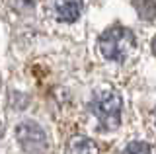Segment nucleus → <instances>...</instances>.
<instances>
[{"label":"nucleus","instance_id":"6","mask_svg":"<svg viewBox=\"0 0 156 154\" xmlns=\"http://www.w3.org/2000/svg\"><path fill=\"white\" fill-rule=\"evenodd\" d=\"M133 6L140 20L154 22L156 20V4L154 0H133Z\"/></svg>","mask_w":156,"mask_h":154},{"label":"nucleus","instance_id":"7","mask_svg":"<svg viewBox=\"0 0 156 154\" xmlns=\"http://www.w3.org/2000/svg\"><path fill=\"white\" fill-rule=\"evenodd\" d=\"M127 154H152V148H150L148 142H140L135 141L127 146Z\"/></svg>","mask_w":156,"mask_h":154},{"label":"nucleus","instance_id":"2","mask_svg":"<svg viewBox=\"0 0 156 154\" xmlns=\"http://www.w3.org/2000/svg\"><path fill=\"white\" fill-rule=\"evenodd\" d=\"M90 109L96 115L101 129L113 131V129L119 127V123H121V98L115 92L105 90V92L96 94L92 103H90Z\"/></svg>","mask_w":156,"mask_h":154},{"label":"nucleus","instance_id":"5","mask_svg":"<svg viewBox=\"0 0 156 154\" xmlns=\"http://www.w3.org/2000/svg\"><path fill=\"white\" fill-rule=\"evenodd\" d=\"M68 154H98V146L92 138L74 137L68 144Z\"/></svg>","mask_w":156,"mask_h":154},{"label":"nucleus","instance_id":"4","mask_svg":"<svg viewBox=\"0 0 156 154\" xmlns=\"http://www.w3.org/2000/svg\"><path fill=\"white\" fill-rule=\"evenodd\" d=\"M82 10L80 0H58L57 2V18L61 22H76Z\"/></svg>","mask_w":156,"mask_h":154},{"label":"nucleus","instance_id":"3","mask_svg":"<svg viewBox=\"0 0 156 154\" xmlns=\"http://www.w3.org/2000/svg\"><path fill=\"white\" fill-rule=\"evenodd\" d=\"M16 137H18V142L22 146V150L26 154H47V150H49L45 133L35 123L26 121V123L18 125Z\"/></svg>","mask_w":156,"mask_h":154},{"label":"nucleus","instance_id":"1","mask_svg":"<svg viewBox=\"0 0 156 154\" xmlns=\"http://www.w3.org/2000/svg\"><path fill=\"white\" fill-rule=\"evenodd\" d=\"M98 45H100L101 55H104L107 61L123 62L127 57L133 53L136 41H135V35L129 27L113 26V27H107L100 35Z\"/></svg>","mask_w":156,"mask_h":154}]
</instances>
